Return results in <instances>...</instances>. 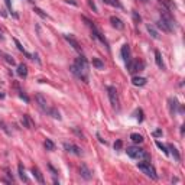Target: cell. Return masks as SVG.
Wrapping results in <instances>:
<instances>
[{
	"label": "cell",
	"instance_id": "1",
	"mask_svg": "<svg viewBox=\"0 0 185 185\" xmlns=\"http://www.w3.org/2000/svg\"><path fill=\"white\" fill-rule=\"evenodd\" d=\"M69 69H71V72L77 78H80L84 83H88V62L83 55H80L78 58H75V61L72 62Z\"/></svg>",
	"mask_w": 185,
	"mask_h": 185
},
{
	"label": "cell",
	"instance_id": "2",
	"mask_svg": "<svg viewBox=\"0 0 185 185\" xmlns=\"http://www.w3.org/2000/svg\"><path fill=\"white\" fill-rule=\"evenodd\" d=\"M158 28L163 32H174L175 30V19L168 13V10L161 12V19L158 20Z\"/></svg>",
	"mask_w": 185,
	"mask_h": 185
},
{
	"label": "cell",
	"instance_id": "3",
	"mask_svg": "<svg viewBox=\"0 0 185 185\" xmlns=\"http://www.w3.org/2000/svg\"><path fill=\"white\" fill-rule=\"evenodd\" d=\"M137 168H139L146 177L152 178V179H158V175H156L155 168L152 166V163L149 162V161H142V162H139L137 163Z\"/></svg>",
	"mask_w": 185,
	"mask_h": 185
},
{
	"label": "cell",
	"instance_id": "4",
	"mask_svg": "<svg viewBox=\"0 0 185 185\" xmlns=\"http://www.w3.org/2000/svg\"><path fill=\"white\" fill-rule=\"evenodd\" d=\"M84 20H85V22L88 23V26L91 28V33H93V38H95V39H98V41L101 42L103 45L106 46L107 49H109V44H107V41H106V38H104V36H103V33L101 32H100V30L97 29V28H95V25L93 22H90V20L87 19V18H84Z\"/></svg>",
	"mask_w": 185,
	"mask_h": 185
},
{
	"label": "cell",
	"instance_id": "5",
	"mask_svg": "<svg viewBox=\"0 0 185 185\" xmlns=\"http://www.w3.org/2000/svg\"><path fill=\"white\" fill-rule=\"evenodd\" d=\"M127 155L130 156V158L133 159H140V158H149V155H147L146 152L143 151V149H140V147H136V146H130L127 147Z\"/></svg>",
	"mask_w": 185,
	"mask_h": 185
},
{
	"label": "cell",
	"instance_id": "6",
	"mask_svg": "<svg viewBox=\"0 0 185 185\" xmlns=\"http://www.w3.org/2000/svg\"><path fill=\"white\" fill-rule=\"evenodd\" d=\"M145 67L143 62H140V61L137 59H129L127 62H126V68H127V71L130 72V74H135V72L137 71H142Z\"/></svg>",
	"mask_w": 185,
	"mask_h": 185
},
{
	"label": "cell",
	"instance_id": "7",
	"mask_svg": "<svg viewBox=\"0 0 185 185\" xmlns=\"http://www.w3.org/2000/svg\"><path fill=\"white\" fill-rule=\"evenodd\" d=\"M107 95L110 98V103L114 109H119V94H117V90L113 85H109L107 87Z\"/></svg>",
	"mask_w": 185,
	"mask_h": 185
},
{
	"label": "cell",
	"instance_id": "8",
	"mask_svg": "<svg viewBox=\"0 0 185 185\" xmlns=\"http://www.w3.org/2000/svg\"><path fill=\"white\" fill-rule=\"evenodd\" d=\"M64 149L67 152H69V153H74V155H77V156L83 155V151H81V149H80L77 145L69 143V142H64Z\"/></svg>",
	"mask_w": 185,
	"mask_h": 185
},
{
	"label": "cell",
	"instance_id": "9",
	"mask_svg": "<svg viewBox=\"0 0 185 185\" xmlns=\"http://www.w3.org/2000/svg\"><path fill=\"white\" fill-rule=\"evenodd\" d=\"M64 38L67 39V42H68V44L72 46V48L75 49L77 52L81 54V45H80V42L77 41V39L74 38V36H71V35H64Z\"/></svg>",
	"mask_w": 185,
	"mask_h": 185
},
{
	"label": "cell",
	"instance_id": "10",
	"mask_svg": "<svg viewBox=\"0 0 185 185\" xmlns=\"http://www.w3.org/2000/svg\"><path fill=\"white\" fill-rule=\"evenodd\" d=\"M35 98H36V101H38L39 107H41L45 113H48V110H49V106H48V101H46V98L44 97V95L41 94V93H38V94L35 95Z\"/></svg>",
	"mask_w": 185,
	"mask_h": 185
},
{
	"label": "cell",
	"instance_id": "11",
	"mask_svg": "<svg viewBox=\"0 0 185 185\" xmlns=\"http://www.w3.org/2000/svg\"><path fill=\"white\" fill-rule=\"evenodd\" d=\"M110 22H111V25H113L116 29H119V30L125 29V23H123V20L119 19L117 16H111V18H110Z\"/></svg>",
	"mask_w": 185,
	"mask_h": 185
},
{
	"label": "cell",
	"instance_id": "12",
	"mask_svg": "<svg viewBox=\"0 0 185 185\" xmlns=\"http://www.w3.org/2000/svg\"><path fill=\"white\" fill-rule=\"evenodd\" d=\"M80 175L84 178V179H91L93 177V172L87 168V165H81L80 166Z\"/></svg>",
	"mask_w": 185,
	"mask_h": 185
},
{
	"label": "cell",
	"instance_id": "13",
	"mask_svg": "<svg viewBox=\"0 0 185 185\" xmlns=\"http://www.w3.org/2000/svg\"><path fill=\"white\" fill-rule=\"evenodd\" d=\"M120 54H121V58L125 59V62H127V61L130 59V46H129L127 44H125V45L121 46Z\"/></svg>",
	"mask_w": 185,
	"mask_h": 185
},
{
	"label": "cell",
	"instance_id": "14",
	"mask_svg": "<svg viewBox=\"0 0 185 185\" xmlns=\"http://www.w3.org/2000/svg\"><path fill=\"white\" fill-rule=\"evenodd\" d=\"M32 174H33V177L36 178V181H38L41 185H44V184H45V179H44V175L41 174V171H39L38 168H35V166H33V168H32Z\"/></svg>",
	"mask_w": 185,
	"mask_h": 185
},
{
	"label": "cell",
	"instance_id": "15",
	"mask_svg": "<svg viewBox=\"0 0 185 185\" xmlns=\"http://www.w3.org/2000/svg\"><path fill=\"white\" fill-rule=\"evenodd\" d=\"M159 2H161V3L165 6L166 10H171V12L177 10V4L174 3V0H159Z\"/></svg>",
	"mask_w": 185,
	"mask_h": 185
},
{
	"label": "cell",
	"instance_id": "16",
	"mask_svg": "<svg viewBox=\"0 0 185 185\" xmlns=\"http://www.w3.org/2000/svg\"><path fill=\"white\" fill-rule=\"evenodd\" d=\"M0 58H2L3 61H6L9 65H15L16 64L15 59H13V57L9 55V54H6V52H3V51H0Z\"/></svg>",
	"mask_w": 185,
	"mask_h": 185
},
{
	"label": "cell",
	"instance_id": "17",
	"mask_svg": "<svg viewBox=\"0 0 185 185\" xmlns=\"http://www.w3.org/2000/svg\"><path fill=\"white\" fill-rule=\"evenodd\" d=\"M132 84L136 85V87H143L145 84H146V78H143V77H133Z\"/></svg>",
	"mask_w": 185,
	"mask_h": 185
},
{
	"label": "cell",
	"instance_id": "18",
	"mask_svg": "<svg viewBox=\"0 0 185 185\" xmlns=\"http://www.w3.org/2000/svg\"><path fill=\"white\" fill-rule=\"evenodd\" d=\"M18 75L22 77V78H26V75H28V67L25 64H19V65H18Z\"/></svg>",
	"mask_w": 185,
	"mask_h": 185
},
{
	"label": "cell",
	"instance_id": "19",
	"mask_svg": "<svg viewBox=\"0 0 185 185\" xmlns=\"http://www.w3.org/2000/svg\"><path fill=\"white\" fill-rule=\"evenodd\" d=\"M22 125L25 126V127H28V129L33 127V121L30 120L29 114H23V117H22Z\"/></svg>",
	"mask_w": 185,
	"mask_h": 185
},
{
	"label": "cell",
	"instance_id": "20",
	"mask_svg": "<svg viewBox=\"0 0 185 185\" xmlns=\"http://www.w3.org/2000/svg\"><path fill=\"white\" fill-rule=\"evenodd\" d=\"M168 151H171V153L174 155L175 161H178V162L181 161V156H179V152H178V149H177V147H175L172 143H169V145H168Z\"/></svg>",
	"mask_w": 185,
	"mask_h": 185
},
{
	"label": "cell",
	"instance_id": "21",
	"mask_svg": "<svg viewBox=\"0 0 185 185\" xmlns=\"http://www.w3.org/2000/svg\"><path fill=\"white\" fill-rule=\"evenodd\" d=\"M155 61H156V65H158L161 69H165V64L162 61V57H161V52L159 51H155Z\"/></svg>",
	"mask_w": 185,
	"mask_h": 185
},
{
	"label": "cell",
	"instance_id": "22",
	"mask_svg": "<svg viewBox=\"0 0 185 185\" xmlns=\"http://www.w3.org/2000/svg\"><path fill=\"white\" fill-rule=\"evenodd\" d=\"M46 114H49V116H52L54 119H57V120H61V113L58 111L55 107H49V110H48V113Z\"/></svg>",
	"mask_w": 185,
	"mask_h": 185
},
{
	"label": "cell",
	"instance_id": "23",
	"mask_svg": "<svg viewBox=\"0 0 185 185\" xmlns=\"http://www.w3.org/2000/svg\"><path fill=\"white\" fill-rule=\"evenodd\" d=\"M130 139H132L133 143H137V145L143 142V136L139 135V133H132V135H130Z\"/></svg>",
	"mask_w": 185,
	"mask_h": 185
},
{
	"label": "cell",
	"instance_id": "24",
	"mask_svg": "<svg viewBox=\"0 0 185 185\" xmlns=\"http://www.w3.org/2000/svg\"><path fill=\"white\" fill-rule=\"evenodd\" d=\"M18 169H19V177H20V179H22L23 182H29V179H28L26 174H25V169H23V165H22V163H19Z\"/></svg>",
	"mask_w": 185,
	"mask_h": 185
},
{
	"label": "cell",
	"instance_id": "25",
	"mask_svg": "<svg viewBox=\"0 0 185 185\" xmlns=\"http://www.w3.org/2000/svg\"><path fill=\"white\" fill-rule=\"evenodd\" d=\"M13 41H15L16 46H18V49H19L20 52H23V54H25V55H26V58H32V55H30V54H29V52H26V49L23 48V46H22V44H20V42H19V41H18V39H13Z\"/></svg>",
	"mask_w": 185,
	"mask_h": 185
},
{
	"label": "cell",
	"instance_id": "26",
	"mask_svg": "<svg viewBox=\"0 0 185 185\" xmlns=\"http://www.w3.org/2000/svg\"><path fill=\"white\" fill-rule=\"evenodd\" d=\"M93 65H94L97 69H103V68H104V62H103L100 58H93Z\"/></svg>",
	"mask_w": 185,
	"mask_h": 185
},
{
	"label": "cell",
	"instance_id": "27",
	"mask_svg": "<svg viewBox=\"0 0 185 185\" xmlns=\"http://www.w3.org/2000/svg\"><path fill=\"white\" fill-rule=\"evenodd\" d=\"M169 101V109H171V114H175V109H177L178 106V101H177V98H169L168 100Z\"/></svg>",
	"mask_w": 185,
	"mask_h": 185
},
{
	"label": "cell",
	"instance_id": "28",
	"mask_svg": "<svg viewBox=\"0 0 185 185\" xmlns=\"http://www.w3.org/2000/svg\"><path fill=\"white\" fill-rule=\"evenodd\" d=\"M147 32H149V33H151V36L153 39H159V35H158V32H156V29L153 26H151V25H147Z\"/></svg>",
	"mask_w": 185,
	"mask_h": 185
},
{
	"label": "cell",
	"instance_id": "29",
	"mask_svg": "<svg viewBox=\"0 0 185 185\" xmlns=\"http://www.w3.org/2000/svg\"><path fill=\"white\" fill-rule=\"evenodd\" d=\"M44 146H45L46 151H54V149H55V145H54V142L51 139H46L45 143H44Z\"/></svg>",
	"mask_w": 185,
	"mask_h": 185
},
{
	"label": "cell",
	"instance_id": "30",
	"mask_svg": "<svg viewBox=\"0 0 185 185\" xmlns=\"http://www.w3.org/2000/svg\"><path fill=\"white\" fill-rule=\"evenodd\" d=\"M156 146H158L159 149H161V151H162L163 153H165V155H169V151H168V146H165L163 143H161L159 140H156Z\"/></svg>",
	"mask_w": 185,
	"mask_h": 185
},
{
	"label": "cell",
	"instance_id": "31",
	"mask_svg": "<svg viewBox=\"0 0 185 185\" xmlns=\"http://www.w3.org/2000/svg\"><path fill=\"white\" fill-rule=\"evenodd\" d=\"M33 12H35V13H36L38 16H41L42 19H48V18H49V16L46 15V13H44V10H41L39 8H33Z\"/></svg>",
	"mask_w": 185,
	"mask_h": 185
},
{
	"label": "cell",
	"instance_id": "32",
	"mask_svg": "<svg viewBox=\"0 0 185 185\" xmlns=\"http://www.w3.org/2000/svg\"><path fill=\"white\" fill-rule=\"evenodd\" d=\"M88 6L93 9V12H97V10H98L97 6H95V3H94V0H88Z\"/></svg>",
	"mask_w": 185,
	"mask_h": 185
},
{
	"label": "cell",
	"instance_id": "33",
	"mask_svg": "<svg viewBox=\"0 0 185 185\" xmlns=\"http://www.w3.org/2000/svg\"><path fill=\"white\" fill-rule=\"evenodd\" d=\"M121 146H123V142H121V140H117L116 143H114V149H116V151H120Z\"/></svg>",
	"mask_w": 185,
	"mask_h": 185
},
{
	"label": "cell",
	"instance_id": "34",
	"mask_svg": "<svg viewBox=\"0 0 185 185\" xmlns=\"http://www.w3.org/2000/svg\"><path fill=\"white\" fill-rule=\"evenodd\" d=\"M4 4H6V8H8V10L12 13V12H13V9H12V2H10V0H4Z\"/></svg>",
	"mask_w": 185,
	"mask_h": 185
},
{
	"label": "cell",
	"instance_id": "35",
	"mask_svg": "<svg viewBox=\"0 0 185 185\" xmlns=\"http://www.w3.org/2000/svg\"><path fill=\"white\" fill-rule=\"evenodd\" d=\"M20 98H23V100H25V101H26V103H29V97H28V95L26 94H23V91H20Z\"/></svg>",
	"mask_w": 185,
	"mask_h": 185
},
{
	"label": "cell",
	"instance_id": "36",
	"mask_svg": "<svg viewBox=\"0 0 185 185\" xmlns=\"http://www.w3.org/2000/svg\"><path fill=\"white\" fill-rule=\"evenodd\" d=\"M137 114H139V116H137V120L142 121V120H143V117H142V110H139V111H137Z\"/></svg>",
	"mask_w": 185,
	"mask_h": 185
},
{
	"label": "cell",
	"instance_id": "37",
	"mask_svg": "<svg viewBox=\"0 0 185 185\" xmlns=\"http://www.w3.org/2000/svg\"><path fill=\"white\" fill-rule=\"evenodd\" d=\"M162 135V130H156V132H153V136H161Z\"/></svg>",
	"mask_w": 185,
	"mask_h": 185
},
{
	"label": "cell",
	"instance_id": "38",
	"mask_svg": "<svg viewBox=\"0 0 185 185\" xmlns=\"http://www.w3.org/2000/svg\"><path fill=\"white\" fill-rule=\"evenodd\" d=\"M67 3H71V4H74V6H77V2L75 0H65Z\"/></svg>",
	"mask_w": 185,
	"mask_h": 185
},
{
	"label": "cell",
	"instance_id": "39",
	"mask_svg": "<svg viewBox=\"0 0 185 185\" xmlns=\"http://www.w3.org/2000/svg\"><path fill=\"white\" fill-rule=\"evenodd\" d=\"M133 18H135L136 20H139V22H140V16H137V13H133Z\"/></svg>",
	"mask_w": 185,
	"mask_h": 185
},
{
	"label": "cell",
	"instance_id": "40",
	"mask_svg": "<svg viewBox=\"0 0 185 185\" xmlns=\"http://www.w3.org/2000/svg\"><path fill=\"white\" fill-rule=\"evenodd\" d=\"M0 39H3V30L0 29Z\"/></svg>",
	"mask_w": 185,
	"mask_h": 185
},
{
	"label": "cell",
	"instance_id": "41",
	"mask_svg": "<svg viewBox=\"0 0 185 185\" xmlns=\"http://www.w3.org/2000/svg\"><path fill=\"white\" fill-rule=\"evenodd\" d=\"M4 97V94H3V93H0V98H3Z\"/></svg>",
	"mask_w": 185,
	"mask_h": 185
},
{
	"label": "cell",
	"instance_id": "42",
	"mask_svg": "<svg viewBox=\"0 0 185 185\" xmlns=\"http://www.w3.org/2000/svg\"><path fill=\"white\" fill-rule=\"evenodd\" d=\"M28 2H30V3H35V0H28Z\"/></svg>",
	"mask_w": 185,
	"mask_h": 185
},
{
	"label": "cell",
	"instance_id": "43",
	"mask_svg": "<svg viewBox=\"0 0 185 185\" xmlns=\"http://www.w3.org/2000/svg\"><path fill=\"white\" fill-rule=\"evenodd\" d=\"M103 2H104V3H107V2H109V0H103Z\"/></svg>",
	"mask_w": 185,
	"mask_h": 185
},
{
	"label": "cell",
	"instance_id": "44",
	"mask_svg": "<svg viewBox=\"0 0 185 185\" xmlns=\"http://www.w3.org/2000/svg\"><path fill=\"white\" fill-rule=\"evenodd\" d=\"M142 2H146V0H142Z\"/></svg>",
	"mask_w": 185,
	"mask_h": 185
}]
</instances>
